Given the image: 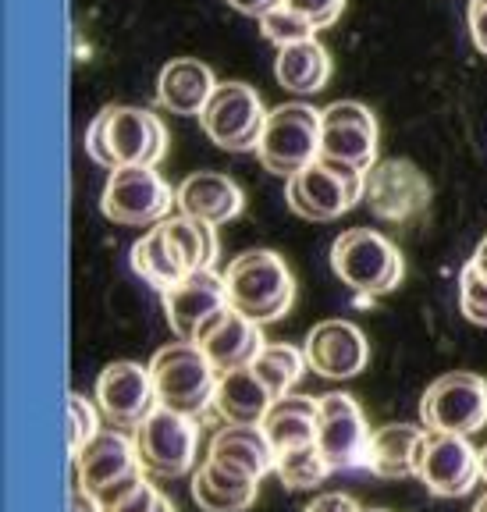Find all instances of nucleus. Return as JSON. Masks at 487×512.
<instances>
[{
    "label": "nucleus",
    "instance_id": "18",
    "mask_svg": "<svg viewBox=\"0 0 487 512\" xmlns=\"http://www.w3.org/2000/svg\"><path fill=\"white\" fill-rule=\"evenodd\" d=\"M196 345L207 352L210 363H214L221 374H228V370L253 367V360L264 352L267 338H264V331H260V320L246 317V313H239L235 306H224L207 328L200 331Z\"/></svg>",
    "mask_w": 487,
    "mask_h": 512
},
{
    "label": "nucleus",
    "instance_id": "6",
    "mask_svg": "<svg viewBox=\"0 0 487 512\" xmlns=\"http://www.w3.org/2000/svg\"><path fill=\"white\" fill-rule=\"evenodd\" d=\"M100 207L118 224H160L178 207V189L157 171V164H121L107 175Z\"/></svg>",
    "mask_w": 487,
    "mask_h": 512
},
{
    "label": "nucleus",
    "instance_id": "33",
    "mask_svg": "<svg viewBox=\"0 0 487 512\" xmlns=\"http://www.w3.org/2000/svg\"><path fill=\"white\" fill-rule=\"evenodd\" d=\"M100 431H104V427H100V413H96L93 402L79 392L68 395V448H72V459L79 456L82 448Z\"/></svg>",
    "mask_w": 487,
    "mask_h": 512
},
{
    "label": "nucleus",
    "instance_id": "13",
    "mask_svg": "<svg viewBox=\"0 0 487 512\" xmlns=\"http://www.w3.org/2000/svg\"><path fill=\"white\" fill-rule=\"evenodd\" d=\"M320 427H317V448L331 463V470H356L367 466L370 448V427L363 416L360 402L345 392L320 395Z\"/></svg>",
    "mask_w": 487,
    "mask_h": 512
},
{
    "label": "nucleus",
    "instance_id": "16",
    "mask_svg": "<svg viewBox=\"0 0 487 512\" xmlns=\"http://www.w3.org/2000/svg\"><path fill=\"white\" fill-rule=\"evenodd\" d=\"M303 352H306V363L320 377H335V381L356 377L370 363V342L363 335V328L352 324V320H338V317L313 324V331L303 342Z\"/></svg>",
    "mask_w": 487,
    "mask_h": 512
},
{
    "label": "nucleus",
    "instance_id": "4",
    "mask_svg": "<svg viewBox=\"0 0 487 512\" xmlns=\"http://www.w3.org/2000/svg\"><path fill=\"white\" fill-rule=\"evenodd\" d=\"M288 207L310 221H335L352 210L367 192V171L345 160L317 157L313 164L288 175Z\"/></svg>",
    "mask_w": 487,
    "mask_h": 512
},
{
    "label": "nucleus",
    "instance_id": "30",
    "mask_svg": "<svg viewBox=\"0 0 487 512\" xmlns=\"http://www.w3.org/2000/svg\"><path fill=\"white\" fill-rule=\"evenodd\" d=\"M306 352L296 349V345H288V342H267L264 352L253 360V370L256 377L271 388L274 399H281V395H292V388H296L299 381H303L306 374Z\"/></svg>",
    "mask_w": 487,
    "mask_h": 512
},
{
    "label": "nucleus",
    "instance_id": "44",
    "mask_svg": "<svg viewBox=\"0 0 487 512\" xmlns=\"http://www.w3.org/2000/svg\"><path fill=\"white\" fill-rule=\"evenodd\" d=\"M363 512H388V509H363Z\"/></svg>",
    "mask_w": 487,
    "mask_h": 512
},
{
    "label": "nucleus",
    "instance_id": "43",
    "mask_svg": "<svg viewBox=\"0 0 487 512\" xmlns=\"http://www.w3.org/2000/svg\"><path fill=\"white\" fill-rule=\"evenodd\" d=\"M473 512H487V491H484V498H480V502L473 505Z\"/></svg>",
    "mask_w": 487,
    "mask_h": 512
},
{
    "label": "nucleus",
    "instance_id": "12",
    "mask_svg": "<svg viewBox=\"0 0 487 512\" xmlns=\"http://www.w3.org/2000/svg\"><path fill=\"white\" fill-rule=\"evenodd\" d=\"M416 477L424 480L427 491L438 498L470 495L484 480L480 452L470 445V438L427 431L424 445H420V459H416Z\"/></svg>",
    "mask_w": 487,
    "mask_h": 512
},
{
    "label": "nucleus",
    "instance_id": "22",
    "mask_svg": "<svg viewBox=\"0 0 487 512\" xmlns=\"http://www.w3.org/2000/svg\"><path fill=\"white\" fill-rule=\"evenodd\" d=\"M207 459L221 463L224 470L242 473V477L264 480L267 473L274 470V463H278V452H274V445L267 441L264 427L224 424L221 431L210 438Z\"/></svg>",
    "mask_w": 487,
    "mask_h": 512
},
{
    "label": "nucleus",
    "instance_id": "40",
    "mask_svg": "<svg viewBox=\"0 0 487 512\" xmlns=\"http://www.w3.org/2000/svg\"><path fill=\"white\" fill-rule=\"evenodd\" d=\"M228 4H232V8H239V11H246V15H264V11H271L274 4H278V0H228Z\"/></svg>",
    "mask_w": 487,
    "mask_h": 512
},
{
    "label": "nucleus",
    "instance_id": "19",
    "mask_svg": "<svg viewBox=\"0 0 487 512\" xmlns=\"http://www.w3.org/2000/svg\"><path fill=\"white\" fill-rule=\"evenodd\" d=\"M370 207L377 210L381 217H409L424 207L427 196H431V185L420 171L409 164V160H381L367 171V192Z\"/></svg>",
    "mask_w": 487,
    "mask_h": 512
},
{
    "label": "nucleus",
    "instance_id": "27",
    "mask_svg": "<svg viewBox=\"0 0 487 512\" xmlns=\"http://www.w3.org/2000/svg\"><path fill=\"white\" fill-rule=\"evenodd\" d=\"M132 267H136V274H143L153 288H160V292H168L171 285H178V281L189 274V264H185V256L178 253V246L171 242L164 221L150 224V228L132 242Z\"/></svg>",
    "mask_w": 487,
    "mask_h": 512
},
{
    "label": "nucleus",
    "instance_id": "25",
    "mask_svg": "<svg viewBox=\"0 0 487 512\" xmlns=\"http://www.w3.org/2000/svg\"><path fill=\"white\" fill-rule=\"evenodd\" d=\"M264 434L274 445V452H288V448H303L317 441L320 427V402L313 395H281L264 416Z\"/></svg>",
    "mask_w": 487,
    "mask_h": 512
},
{
    "label": "nucleus",
    "instance_id": "2",
    "mask_svg": "<svg viewBox=\"0 0 487 512\" xmlns=\"http://www.w3.org/2000/svg\"><path fill=\"white\" fill-rule=\"evenodd\" d=\"M228 303L253 320H278L296 303V274L274 249H246L224 271Z\"/></svg>",
    "mask_w": 487,
    "mask_h": 512
},
{
    "label": "nucleus",
    "instance_id": "26",
    "mask_svg": "<svg viewBox=\"0 0 487 512\" xmlns=\"http://www.w3.org/2000/svg\"><path fill=\"white\" fill-rule=\"evenodd\" d=\"M260 480L224 470L221 463L207 459L192 477V502L203 512H246L256 502Z\"/></svg>",
    "mask_w": 487,
    "mask_h": 512
},
{
    "label": "nucleus",
    "instance_id": "36",
    "mask_svg": "<svg viewBox=\"0 0 487 512\" xmlns=\"http://www.w3.org/2000/svg\"><path fill=\"white\" fill-rule=\"evenodd\" d=\"M160 498H164V491H160L157 484H150V480H146L143 488H136L132 495L125 498V502H118L114 509H107V512H157Z\"/></svg>",
    "mask_w": 487,
    "mask_h": 512
},
{
    "label": "nucleus",
    "instance_id": "35",
    "mask_svg": "<svg viewBox=\"0 0 487 512\" xmlns=\"http://www.w3.org/2000/svg\"><path fill=\"white\" fill-rule=\"evenodd\" d=\"M278 4H285V8H292L296 15H303L306 22H313L317 29L331 25L345 8V0H278Z\"/></svg>",
    "mask_w": 487,
    "mask_h": 512
},
{
    "label": "nucleus",
    "instance_id": "29",
    "mask_svg": "<svg viewBox=\"0 0 487 512\" xmlns=\"http://www.w3.org/2000/svg\"><path fill=\"white\" fill-rule=\"evenodd\" d=\"M164 228H168L171 242L178 246V253L185 256V264L189 271H203V267H214L217 260V224L203 221V217H192V214H171L164 217Z\"/></svg>",
    "mask_w": 487,
    "mask_h": 512
},
{
    "label": "nucleus",
    "instance_id": "14",
    "mask_svg": "<svg viewBox=\"0 0 487 512\" xmlns=\"http://www.w3.org/2000/svg\"><path fill=\"white\" fill-rule=\"evenodd\" d=\"M320 157L370 171L377 160V118L360 100H331L320 107Z\"/></svg>",
    "mask_w": 487,
    "mask_h": 512
},
{
    "label": "nucleus",
    "instance_id": "34",
    "mask_svg": "<svg viewBox=\"0 0 487 512\" xmlns=\"http://www.w3.org/2000/svg\"><path fill=\"white\" fill-rule=\"evenodd\" d=\"M459 310L487 328V274L473 260L459 271Z\"/></svg>",
    "mask_w": 487,
    "mask_h": 512
},
{
    "label": "nucleus",
    "instance_id": "9",
    "mask_svg": "<svg viewBox=\"0 0 487 512\" xmlns=\"http://www.w3.org/2000/svg\"><path fill=\"white\" fill-rule=\"evenodd\" d=\"M420 416L427 431L470 438L487 424V381L470 370L438 377L434 384H427L420 399Z\"/></svg>",
    "mask_w": 487,
    "mask_h": 512
},
{
    "label": "nucleus",
    "instance_id": "20",
    "mask_svg": "<svg viewBox=\"0 0 487 512\" xmlns=\"http://www.w3.org/2000/svg\"><path fill=\"white\" fill-rule=\"evenodd\" d=\"M246 192L224 171H192L178 185V210L192 217H203L210 224H224L242 214Z\"/></svg>",
    "mask_w": 487,
    "mask_h": 512
},
{
    "label": "nucleus",
    "instance_id": "24",
    "mask_svg": "<svg viewBox=\"0 0 487 512\" xmlns=\"http://www.w3.org/2000/svg\"><path fill=\"white\" fill-rule=\"evenodd\" d=\"M424 438H427V427H413V424L377 427V431L370 434L367 470L388 480L416 477V459H420Z\"/></svg>",
    "mask_w": 487,
    "mask_h": 512
},
{
    "label": "nucleus",
    "instance_id": "21",
    "mask_svg": "<svg viewBox=\"0 0 487 512\" xmlns=\"http://www.w3.org/2000/svg\"><path fill=\"white\" fill-rule=\"evenodd\" d=\"M214 89V68L200 57H171L157 75V100L171 114H203Z\"/></svg>",
    "mask_w": 487,
    "mask_h": 512
},
{
    "label": "nucleus",
    "instance_id": "8",
    "mask_svg": "<svg viewBox=\"0 0 487 512\" xmlns=\"http://www.w3.org/2000/svg\"><path fill=\"white\" fill-rule=\"evenodd\" d=\"M139 463L150 477L175 480L196 466L200 456V424L192 416H182L175 409L157 406L150 420H143L136 431Z\"/></svg>",
    "mask_w": 487,
    "mask_h": 512
},
{
    "label": "nucleus",
    "instance_id": "3",
    "mask_svg": "<svg viewBox=\"0 0 487 512\" xmlns=\"http://www.w3.org/2000/svg\"><path fill=\"white\" fill-rule=\"evenodd\" d=\"M157 402L164 409H175L182 416L200 420L207 409H214V392L221 370L210 363V356L196 342H171L153 352L150 360Z\"/></svg>",
    "mask_w": 487,
    "mask_h": 512
},
{
    "label": "nucleus",
    "instance_id": "42",
    "mask_svg": "<svg viewBox=\"0 0 487 512\" xmlns=\"http://www.w3.org/2000/svg\"><path fill=\"white\" fill-rule=\"evenodd\" d=\"M480 470H484V480H487V445L480 448Z\"/></svg>",
    "mask_w": 487,
    "mask_h": 512
},
{
    "label": "nucleus",
    "instance_id": "23",
    "mask_svg": "<svg viewBox=\"0 0 487 512\" xmlns=\"http://www.w3.org/2000/svg\"><path fill=\"white\" fill-rule=\"evenodd\" d=\"M274 406V395L253 367L228 370V374L217 377V392H214V413L221 416L224 424L235 427H260L264 424L267 409Z\"/></svg>",
    "mask_w": 487,
    "mask_h": 512
},
{
    "label": "nucleus",
    "instance_id": "17",
    "mask_svg": "<svg viewBox=\"0 0 487 512\" xmlns=\"http://www.w3.org/2000/svg\"><path fill=\"white\" fill-rule=\"evenodd\" d=\"M72 463H75V488L89 491V495H100V491L132 477V473H146L143 463H139L136 434L118 431V427H107V431L96 434Z\"/></svg>",
    "mask_w": 487,
    "mask_h": 512
},
{
    "label": "nucleus",
    "instance_id": "41",
    "mask_svg": "<svg viewBox=\"0 0 487 512\" xmlns=\"http://www.w3.org/2000/svg\"><path fill=\"white\" fill-rule=\"evenodd\" d=\"M470 260H473V264L480 267V271L487 274V235H484V242H480V246H477V253H473Z\"/></svg>",
    "mask_w": 487,
    "mask_h": 512
},
{
    "label": "nucleus",
    "instance_id": "7",
    "mask_svg": "<svg viewBox=\"0 0 487 512\" xmlns=\"http://www.w3.org/2000/svg\"><path fill=\"white\" fill-rule=\"evenodd\" d=\"M320 111L310 104H278L267 114L256 157L274 175H296L320 157Z\"/></svg>",
    "mask_w": 487,
    "mask_h": 512
},
{
    "label": "nucleus",
    "instance_id": "15",
    "mask_svg": "<svg viewBox=\"0 0 487 512\" xmlns=\"http://www.w3.org/2000/svg\"><path fill=\"white\" fill-rule=\"evenodd\" d=\"M164 296V313H168V324L182 342H196L200 331L207 328L210 320L224 310L228 303V285H224V274H217L214 267H203V271H189L178 285H171Z\"/></svg>",
    "mask_w": 487,
    "mask_h": 512
},
{
    "label": "nucleus",
    "instance_id": "28",
    "mask_svg": "<svg viewBox=\"0 0 487 512\" xmlns=\"http://www.w3.org/2000/svg\"><path fill=\"white\" fill-rule=\"evenodd\" d=\"M274 75L292 93H317L331 75L328 47L317 36L285 43V47H278V57H274Z\"/></svg>",
    "mask_w": 487,
    "mask_h": 512
},
{
    "label": "nucleus",
    "instance_id": "1",
    "mask_svg": "<svg viewBox=\"0 0 487 512\" xmlns=\"http://www.w3.org/2000/svg\"><path fill=\"white\" fill-rule=\"evenodd\" d=\"M86 153L107 171L121 164H157L168 153V125L139 104H111L86 128Z\"/></svg>",
    "mask_w": 487,
    "mask_h": 512
},
{
    "label": "nucleus",
    "instance_id": "45",
    "mask_svg": "<svg viewBox=\"0 0 487 512\" xmlns=\"http://www.w3.org/2000/svg\"><path fill=\"white\" fill-rule=\"evenodd\" d=\"M473 4H487V0H473Z\"/></svg>",
    "mask_w": 487,
    "mask_h": 512
},
{
    "label": "nucleus",
    "instance_id": "5",
    "mask_svg": "<svg viewBox=\"0 0 487 512\" xmlns=\"http://www.w3.org/2000/svg\"><path fill=\"white\" fill-rule=\"evenodd\" d=\"M331 267L360 296H384L402 281V253L377 228H349L331 242Z\"/></svg>",
    "mask_w": 487,
    "mask_h": 512
},
{
    "label": "nucleus",
    "instance_id": "38",
    "mask_svg": "<svg viewBox=\"0 0 487 512\" xmlns=\"http://www.w3.org/2000/svg\"><path fill=\"white\" fill-rule=\"evenodd\" d=\"M470 32L473 43L487 54V4H470Z\"/></svg>",
    "mask_w": 487,
    "mask_h": 512
},
{
    "label": "nucleus",
    "instance_id": "39",
    "mask_svg": "<svg viewBox=\"0 0 487 512\" xmlns=\"http://www.w3.org/2000/svg\"><path fill=\"white\" fill-rule=\"evenodd\" d=\"M68 512H104V505L96 502V495H89V491L72 488V509Z\"/></svg>",
    "mask_w": 487,
    "mask_h": 512
},
{
    "label": "nucleus",
    "instance_id": "11",
    "mask_svg": "<svg viewBox=\"0 0 487 512\" xmlns=\"http://www.w3.org/2000/svg\"><path fill=\"white\" fill-rule=\"evenodd\" d=\"M96 406L104 420L118 431H139L143 420L157 413V388H153L150 363L114 360L96 377Z\"/></svg>",
    "mask_w": 487,
    "mask_h": 512
},
{
    "label": "nucleus",
    "instance_id": "10",
    "mask_svg": "<svg viewBox=\"0 0 487 512\" xmlns=\"http://www.w3.org/2000/svg\"><path fill=\"white\" fill-rule=\"evenodd\" d=\"M264 96L249 82H217L210 104L203 107L200 125L221 150H249L260 143L267 125Z\"/></svg>",
    "mask_w": 487,
    "mask_h": 512
},
{
    "label": "nucleus",
    "instance_id": "31",
    "mask_svg": "<svg viewBox=\"0 0 487 512\" xmlns=\"http://www.w3.org/2000/svg\"><path fill=\"white\" fill-rule=\"evenodd\" d=\"M274 473H278L281 484H288V488L306 491V488H317V484H324V477H328V473H335V470H331V463L324 459V452L317 448V441H313V445L278 452Z\"/></svg>",
    "mask_w": 487,
    "mask_h": 512
},
{
    "label": "nucleus",
    "instance_id": "32",
    "mask_svg": "<svg viewBox=\"0 0 487 512\" xmlns=\"http://www.w3.org/2000/svg\"><path fill=\"white\" fill-rule=\"evenodd\" d=\"M260 29H264L267 40L278 43V47H285V43L310 40V36H317V25L306 22L303 15H296V11L285 8V4H274L271 11H264V15H260Z\"/></svg>",
    "mask_w": 487,
    "mask_h": 512
},
{
    "label": "nucleus",
    "instance_id": "37",
    "mask_svg": "<svg viewBox=\"0 0 487 512\" xmlns=\"http://www.w3.org/2000/svg\"><path fill=\"white\" fill-rule=\"evenodd\" d=\"M303 512H363L360 502L352 495H342V491H331V495H320L313 498L310 505H306Z\"/></svg>",
    "mask_w": 487,
    "mask_h": 512
}]
</instances>
